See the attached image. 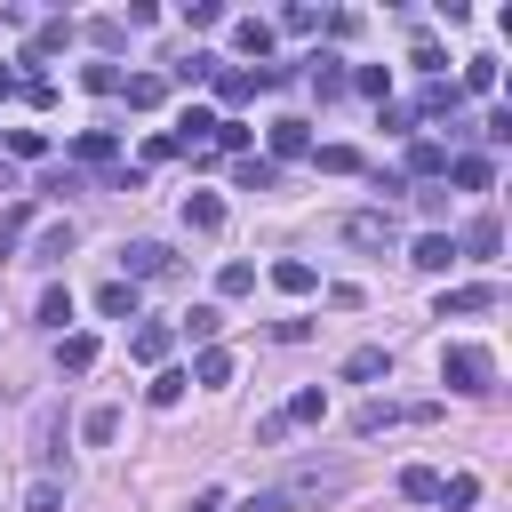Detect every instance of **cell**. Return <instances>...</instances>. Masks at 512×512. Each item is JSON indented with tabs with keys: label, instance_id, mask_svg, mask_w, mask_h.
I'll return each mask as SVG.
<instances>
[{
	"label": "cell",
	"instance_id": "42",
	"mask_svg": "<svg viewBox=\"0 0 512 512\" xmlns=\"http://www.w3.org/2000/svg\"><path fill=\"white\" fill-rule=\"evenodd\" d=\"M184 512H224V496H216V488H200V496H192Z\"/></svg>",
	"mask_w": 512,
	"mask_h": 512
},
{
	"label": "cell",
	"instance_id": "39",
	"mask_svg": "<svg viewBox=\"0 0 512 512\" xmlns=\"http://www.w3.org/2000/svg\"><path fill=\"white\" fill-rule=\"evenodd\" d=\"M120 32H128L120 16H96V24H88V40H96V48H120Z\"/></svg>",
	"mask_w": 512,
	"mask_h": 512
},
{
	"label": "cell",
	"instance_id": "28",
	"mask_svg": "<svg viewBox=\"0 0 512 512\" xmlns=\"http://www.w3.org/2000/svg\"><path fill=\"white\" fill-rule=\"evenodd\" d=\"M32 256H40V264H64V256H72V224H48V232H40V248H32Z\"/></svg>",
	"mask_w": 512,
	"mask_h": 512
},
{
	"label": "cell",
	"instance_id": "2",
	"mask_svg": "<svg viewBox=\"0 0 512 512\" xmlns=\"http://www.w3.org/2000/svg\"><path fill=\"white\" fill-rule=\"evenodd\" d=\"M320 416H328V392H320V384H304V392H296L288 408H272V416L256 424V440H288L296 424H320Z\"/></svg>",
	"mask_w": 512,
	"mask_h": 512
},
{
	"label": "cell",
	"instance_id": "25",
	"mask_svg": "<svg viewBox=\"0 0 512 512\" xmlns=\"http://www.w3.org/2000/svg\"><path fill=\"white\" fill-rule=\"evenodd\" d=\"M400 496L432 504V496H440V472H432V464H408V472H400Z\"/></svg>",
	"mask_w": 512,
	"mask_h": 512
},
{
	"label": "cell",
	"instance_id": "24",
	"mask_svg": "<svg viewBox=\"0 0 512 512\" xmlns=\"http://www.w3.org/2000/svg\"><path fill=\"white\" fill-rule=\"evenodd\" d=\"M56 360H64L72 376H88V368H96V336H64V344H56Z\"/></svg>",
	"mask_w": 512,
	"mask_h": 512
},
{
	"label": "cell",
	"instance_id": "27",
	"mask_svg": "<svg viewBox=\"0 0 512 512\" xmlns=\"http://www.w3.org/2000/svg\"><path fill=\"white\" fill-rule=\"evenodd\" d=\"M232 176H240V192H272V184H280V168H272V160H240Z\"/></svg>",
	"mask_w": 512,
	"mask_h": 512
},
{
	"label": "cell",
	"instance_id": "12",
	"mask_svg": "<svg viewBox=\"0 0 512 512\" xmlns=\"http://www.w3.org/2000/svg\"><path fill=\"white\" fill-rule=\"evenodd\" d=\"M488 304H496V288H488V280H472V288H448V296H440V320H448V312L464 320V312H488Z\"/></svg>",
	"mask_w": 512,
	"mask_h": 512
},
{
	"label": "cell",
	"instance_id": "21",
	"mask_svg": "<svg viewBox=\"0 0 512 512\" xmlns=\"http://www.w3.org/2000/svg\"><path fill=\"white\" fill-rule=\"evenodd\" d=\"M80 440H96V448H104V440H120V408H112V400H104V408H88V416H80Z\"/></svg>",
	"mask_w": 512,
	"mask_h": 512
},
{
	"label": "cell",
	"instance_id": "19",
	"mask_svg": "<svg viewBox=\"0 0 512 512\" xmlns=\"http://www.w3.org/2000/svg\"><path fill=\"white\" fill-rule=\"evenodd\" d=\"M184 376H192V384H224V376H232V352H216V344H200V360H192Z\"/></svg>",
	"mask_w": 512,
	"mask_h": 512
},
{
	"label": "cell",
	"instance_id": "17",
	"mask_svg": "<svg viewBox=\"0 0 512 512\" xmlns=\"http://www.w3.org/2000/svg\"><path fill=\"white\" fill-rule=\"evenodd\" d=\"M448 176H456L464 192H488V176H496V168H488L480 152H456V160H448Z\"/></svg>",
	"mask_w": 512,
	"mask_h": 512
},
{
	"label": "cell",
	"instance_id": "31",
	"mask_svg": "<svg viewBox=\"0 0 512 512\" xmlns=\"http://www.w3.org/2000/svg\"><path fill=\"white\" fill-rule=\"evenodd\" d=\"M384 424H400V408H392V400H368V408L352 416V432H384Z\"/></svg>",
	"mask_w": 512,
	"mask_h": 512
},
{
	"label": "cell",
	"instance_id": "5",
	"mask_svg": "<svg viewBox=\"0 0 512 512\" xmlns=\"http://www.w3.org/2000/svg\"><path fill=\"white\" fill-rule=\"evenodd\" d=\"M320 496H344V472H296L280 488V504H320Z\"/></svg>",
	"mask_w": 512,
	"mask_h": 512
},
{
	"label": "cell",
	"instance_id": "38",
	"mask_svg": "<svg viewBox=\"0 0 512 512\" xmlns=\"http://www.w3.org/2000/svg\"><path fill=\"white\" fill-rule=\"evenodd\" d=\"M320 168H328V176H352V168H360V152H352V144H328V152H320Z\"/></svg>",
	"mask_w": 512,
	"mask_h": 512
},
{
	"label": "cell",
	"instance_id": "43",
	"mask_svg": "<svg viewBox=\"0 0 512 512\" xmlns=\"http://www.w3.org/2000/svg\"><path fill=\"white\" fill-rule=\"evenodd\" d=\"M0 96H16V72H8V64H0Z\"/></svg>",
	"mask_w": 512,
	"mask_h": 512
},
{
	"label": "cell",
	"instance_id": "37",
	"mask_svg": "<svg viewBox=\"0 0 512 512\" xmlns=\"http://www.w3.org/2000/svg\"><path fill=\"white\" fill-rule=\"evenodd\" d=\"M8 152H16V160H40V152H48V136H40V128H16V136H8Z\"/></svg>",
	"mask_w": 512,
	"mask_h": 512
},
{
	"label": "cell",
	"instance_id": "10",
	"mask_svg": "<svg viewBox=\"0 0 512 512\" xmlns=\"http://www.w3.org/2000/svg\"><path fill=\"white\" fill-rule=\"evenodd\" d=\"M296 152H312V128H304V120H272V168L296 160Z\"/></svg>",
	"mask_w": 512,
	"mask_h": 512
},
{
	"label": "cell",
	"instance_id": "6",
	"mask_svg": "<svg viewBox=\"0 0 512 512\" xmlns=\"http://www.w3.org/2000/svg\"><path fill=\"white\" fill-rule=\"evenodd\" d=\"M272 80H280V72H264V64H256V72H216V96H224V104H248V96L272 88Z\"/></svg>",
	"mask_w": 512,
	"mask_h": 512
},
{
	"label": "cell",
	"instance_id": "20",
	"mask_svg": "<svg viewBox=\"0 0 512 512\" xmlns=\"http://www.w3.org/2000/svg\"><path fill=\"white\" fill-rule=\"evenodd\" d=\"M184 384H192L184 368H160V376L144 384V400H152V408H176V400H184Z\"/></svg>",
	"mask_w": 512,
	"mask_h": 512
},
{
	"label": "cell",
	"instance_id": "26",
	"mask_svg": "<svg viewBox=\"0 0 512 512\" xmlns=\"http://www.w3.org/2000/svg\"><path fill=\"white\" fill-rule=\"evenodd\" d=\"M56 48H72V24H64V16H48V24L32 32V56H56Z\"/></svg>",
	"mask_w": 512,
	"mask_h": 512
},
{
	"label": "cell",
	"instance_id": "36",
	"mask_svg": "<svg viewBox=\"0 0 512 512\" xmlns=\"http://www.w3.org/2000/svg\"><path fill=\"white\" fill-rule=\"evenodd\" d=\"M40 320L64 328V320H72V288H48V296H40Z\"/></svg>",
	"mask_w": 512,
	"mask_h": 512
},
{
	"label": "cell",
	"instance_id": "23",
	"mask_svg": "<svg viewBox=\"0 0 512 512\" xmlns=\"http://www.w3.org/2000/svg\"><path fill=\"white\" fill-rule=\"evenodd\" d=\"M128 352L160 368V360H168V328H160V320H152V328H136V336H128Z\"/></svg>",
	"mask_w": 512,
	"mask_h": 512
},
{
	"label": "cell",
	"instance_id": "30",
	"mask_svg": "<svg viewBox=\"0 0 512 512\" xmlns=\"http://www.w3.org/2000/svg\"><path fill=\"white\" fill-rule=\"evenodd\" d=\"M120 88H128V104H136V112H152V104H160V96H168V88H160V80H152V72H136V80H120Z\"/></svg>",
	"mask_w": 512,
	"mask_h": 512
},
{
	"label": "cell",
	"instance_id": "14",
	"mask_svg": "<svg viewBox=\"0 0 512 512\" xmlns=\"http://www.w3.org/2000/svg\"><path fill=\"white\" fill-rule=\"evenodd\" d=\"M232 48H240V56H264V48H272V24H264V16H240V24H232Z\"/></svg>",
	"mask_w": 512,
	"mask_h": 512
},
{
	"label": "cell",
	"instance_id": "33",
	"mask_svg": "<svg viewBox=\"0 0 512 512\" xmlns=\"http://www.w3.org/2000/svg\"><path fill=\"white\" fill-rule=\"evenodd\" d=\"M24 512H64V488H56V480H32V488H24Z\"/></svg>",
	"mask_w": 512,
	"mask_h": 512
},
{
	"label": "cell",
	"instance_id": "3",
	"mask_svg": "<svg viewBox=\"0 0 512 512\" xmlns=\"http://www.w3.org/2000/svg\"><path fill=\"white\" fill-rule=\"evenodd\" d=\"M344 240L352 248H392L400 224H392V208H360V216H344Z\"/></svg>",
	"mask_w": 512,
	"mask_h": 512
},
{
	"label": "cell",
	"instance_id": "15",
	"mask_svg": "<svg viewBox=\"0 0 512 512\" xmlns=\"http://www.w3.org/2000/svg\"><path fill=\"white\" fill-rule=\"evenodd\" d=\"M304 80H312V96H320V104H328V96H344V64H336V56H312V72H304Z\"/></svg>",
	"mask_w": 512,
	"mask_h": 512
},
{
	"label": "cell",
	"instance_id": "34",
	"mask_svg": "<svg viewBox=\"0 0 512 512\" xmlns=\"http://www.w3.org/2000/svg\"><path fill=\"white\" fill-rule=\"evenodd\" d=\"M464 88L488 96V88H496V56H472V64H464Z\"/></svg>",
	"mask_w": 512,
	"mask_h": 512
},
{
	"label": "cell",
	"instance_id": "22",
	"mask_svg": "<svg viewBox=\"0 0 512 512\" xmlns=\"http://www.w3.org/2000/svg\"><path fill=\"white\" fill-rule=\"evenodd\" d=\"M216 328H224L216 304H192V312H184V336H192V344H216Z\"/></svg>",
	"mask_w": 512,
	"mask_h": 512
},
{
	"label": "cell",
	"instance_id": "11",
	"mask_svg": "<svg viewBox=\"0 0 512 512\" xmlns=\"http://www.w3.org/2000/svg\"><path fill=\"white\" fill-rule=\"evenodd\" d=\"M408 264H424V272H448V264H456V240H448V232H424V240L408 248Z\"/></svg>",
	"mask_w": 512,
	"mask_h": 512
},
{
	"label": "cell",
	"instance_id": "29",
	"mask_svg": "<svg viewBox=\"0 0 512 512\" xmlns=\"http://www.w3.org/2000/svg\"><path fill=\"white\" fill-rule=\"evenodd\" d=\"M344 88H360V96H384V88H392V72H384V64H360V72H344Z\"/></svg>",
	"mask_w": 512,
	"mask_h": 512
},
{
	"label": "cell",
	"instance_id": "8",
	"mask_svg": "<svg viewBox=\"0 0 512 512\" xmlns=\"http://www.w3.org/2000/svg\"><path fill=\"white\" fill-rule=\"evenodd\" d=\"M272 288H280V296H312V288H320V272H312L304 256H280V264H272Z\"/></svg>",
	"mask_w": 512,
	"mask_h": 512
},
{
	"label": "cell",
	"instance_id": "16",
	"mask_svg": "<svg viewBox=\"0 0 512 512\" xmlns=\"http://www.w3.org/2000/svg\"><path fill=\"white\" fill-rule=\"evenodd\" d=\"M408 176H448V144H408Z\"/></svg>",
	"mask_w": 512,
	"mask_h": 512
},
{
	"label": "cell",
	"instance_id": "13",
	"mask_svg": "<svg viewBox=\"0 0 512 512\" xmlns=\"http://www.w3.org/2000/svg\"><path fill=\"white\" fill-rule=\"evenodd\" d=\"M96 312H104V320H136V288H128V280H104V288H96Z\"/></svg>",
	"mask_w": 512,
	"mask_h": 512
},
{
	"label": "cell",
	"instance_id": "7",
	"mask_svg": "<svg viewBox=\"0 0 512 512\" xmlns=\"http://www.w3.org/2000/svg\"><path fill=\"white\" fill-rule=\"evenodd\" d=\"M496 248H504V224H496V216H472L464 240H456V256H496Z\"/></svg>",
	"mask_w": 512,
	"mask_h": 512
},
{
	"label": "cell",
	"instance_id": "35",
	"mask_svg": "<svg viewBox=\"0 0 512 512\" xmlns=\"http://www.w3.org/2000/svg\"><path fill=\"white\" fill-rule=\"evenodd\" d=\"M216 288H224V296H248V288H256V264H224Z\"/></svg>",
	"mask_w": 512,
	"mask_h": 512
},
{
	"label": "cell",
	"instance_id": "41",
	"mask_svg": "<svg viewBox=\"0 0 512 512\" xmlns=\"http://www.w3.org/2000/svg\"><path fill=\"white\" fill-rule=\"evenodd\" d=\"M240 512H288V504H280V488H264V496H248Z\"/></svg>",
	"mask_w": 512,
	"mask_h": 512
},
{
	"label": "cell",
	"instance_id": "40",
	"mask_svg": "<svg viewBox=\"0 0 512 512\" xmlns=\"http://www.w3.org/2000/svg\"><path fill=\"white\" fill-rule=\"evenodd\" d=\"M24 224H32V208H16V216H0V248H16V240H24Z\"/></svg>",
	"mask_w": 512,
	"mask_h": 512
},
{
	"label": "cell",
	"instance_id": "1",
	"mask_svg": "<svg viewBox=\"0 0 512 512\" xmlns=\"http://www.w3.org/2000/svg\"><path fill=\"white\" fill-rule=\"evenodd\" d=\"M488 376H496V360H488L480 344H448V352H440V384H448V392H488Z\"/></svg>",
	"mask_w": 512,
	"mask_h": 512
},
{
	"label": "cell",
	"instance_id": "32",
	"mask_svg": "<svg viewBox=\"0 0 512 512\" xmlns=\"http://www.w3.org/2000/svg\"><path fill=\"white\" fill-rule=\"evenodd\" d=\"M472 496H480V480H472V472H456V480H440V504H448V512H464Z\"/></svg>",
	"mask_w": 512,
	"mask_h": 512
},
{
	"label": "cell",
	"instance_id": "18",
	"mask_svg": "<svg viewBox=\"0 0 512 512\" xmlns=\"http://www.w3.org/2000/svg\"><path fill=\"white\" fill-rule=\"evenodd\" d=\"M184 224H192V232H216V224H224V200H216V192H192V200H184Z\"/></svg>",
	"mask_w": 512,
	"mask_h": 512
},
{
	"label": "cell",
	"instance_id": "9",
	"mask_svg": "<svg viewBox=\"0 0 512 512\" xmlns=\"http://www.w3.org/2000/svg\"><path fill=\"white\" fill-rule=\"evenodd\" d=\"M376 376H392V352H384V344H360V352L344 360V384H376Z\"/></svg>",
	"mask_w": 512,
	"mask_h": 512
},
{
	"label": "cell",
	"instance_id": "4",
	"mask_svg": "<svg viewBox=\"0 0 512 512\" xmlns=\"http://www.w3.org/2000/svg\"><path fill=\"white\" fill-rule=\"evenodd\" d=\"M120 272H128V288H136V280L168 272V248H160V240H128V248H120Z\"/></svg>",
	"mask_w": 512,
	"mask_h": 512
}]
</instances>
